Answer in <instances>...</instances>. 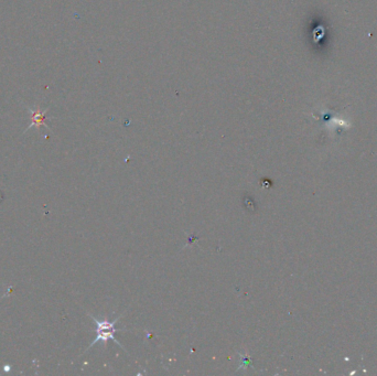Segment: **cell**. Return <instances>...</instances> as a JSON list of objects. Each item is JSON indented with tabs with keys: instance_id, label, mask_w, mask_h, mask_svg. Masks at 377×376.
Returning a JSON list of instances; mask_svg holds the SVG:
<instances>
[{
	"instance_id": "obj_1",
	"label": "cell",
	"mask_w": 377,
	"mask_h": 376,
	"mask_svg": "<svg viewBox=\"0 0 377 376\" xmlns=\"http://www.w3.org/2000/svg\"><path fill=\"white\" fill-rule=\"evenodd\" d=\"M90 317L95 321L96 327H97L96 328V333H97V336H96L95 340L92 342L90 348H92V346L95 345L96 343H98V342H101V343L105 345L109 340H113L116 344L122 346V344L119 343V341L115 337V333L117 332V329H116V322H118L119 318L115 319L114 321H109V320H97L94 317L92 316Z\"/></svg>"
},
{
	"instance_id": "obj_2",
	"label": "cell",
	"mask_w": 377,
	"mask_h": 376,
	"mask_svg": "<svg viewBox=\"0 0 377 376\" xmlns=\"http://www.w3.org/2000/svg\"><path fill=\"white\" fill-rule=\"evenodd\" d=\"M29 112H30V114H31V125L26 129V132H27V130L30 129V128H32V127H36V128L39 129L40 127L45 126L47 128H49V127H47V125L46 124V122H45V120H46V114L47 112V109H46V110H40V109L32 110V109H29Z\"/></svg>"
}]
</instances>
